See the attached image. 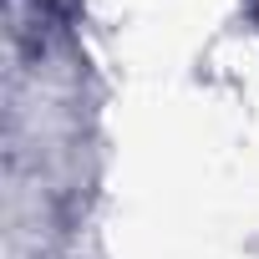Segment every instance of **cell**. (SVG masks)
Wrapping results in <instances>:
<instances>
[{"label":"cell","mask_w":259,"mask_h":259,"mask_svg":"<svg viewBox=\"0 0 259 259\" xmlns=\"http://www.w3.org/2000/svg\"><path fill=\"white\" fill-rule=\"evenodd\" d=\"M41 11H51V16H71L76 11V0H36Z\"/></svg>","instance_id":"obj_1"}]
</instances>
